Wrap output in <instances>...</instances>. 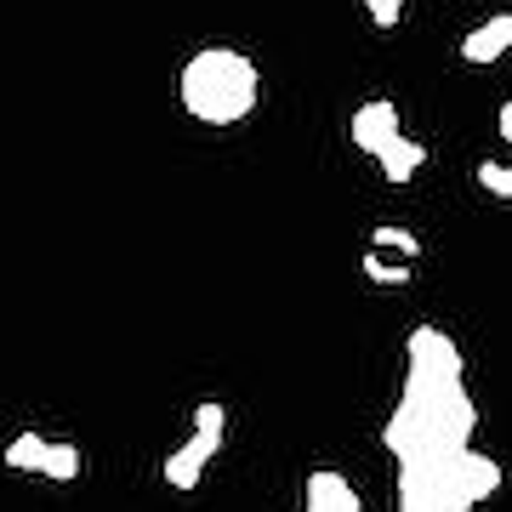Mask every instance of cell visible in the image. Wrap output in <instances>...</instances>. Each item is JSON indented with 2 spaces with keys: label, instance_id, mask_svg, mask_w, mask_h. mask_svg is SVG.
Masks as SVG:
<instances>
[{
  "label": "cell",
  "instance_id": "6",
  "mask_svg": "<svg viewBox=\"0 0 512 512\" xmlns=\"http://www.w3.org/2000/svg\"><path fill=\"white\" fill-rule=\"evenodd\" d=\"M308 512H365L359 495L342 473H313L308 478Z\"/></svg>",
  "mask_w": 512,
  "mask_h": 512
},
{
  "label": "cell",
  "instance_id": "2",
  "mask_svg": "<svg viewBox=\"0 0 512 512\" xmlns=\"http://www.w3.org/2000/svg\"><path fill=\"white\" fill-rule=\"evenodd\" d=\"M404 359L416 370H427V376H444V382H461V348L444 336V330H433V325H421V330H410V348H404Z\"/></svg>",
  "mask_w": 512,
  "mask_h": 512
},
{
  "label": "cell",
  "instance_id": "4",
  "mask_svg": "<svg viewBox=\"0 0 512 512\" xmlns=\"http://www.w3.org/2000/svg\"><path fill=\"white\" fill-rule=\"evenodd\" d=\"M217 450H222L217 439H200V433H194L183 450H171V456H165V484H171V490H194L200 473H205V461L217 456Z\"/></svg>",
  "mask_w": 512,
  "mask_h": 512
},
{
  "label": "cell",
  "instance_id": "14",
  "mask_svg": "<svg viewBox=\"0 0 512 512\" xmlns=\"http://www.w3.org/2000/svg\"><path fill=\"white\" fill-rule=\"evenodd\" d=\"M370 6V18L382 23V29H393V23H399V12H404V0H365Z\"/></svg>",
  "mask_w": 512,
  "mask_h": 512
},
{
  "label": "cell",
  "instance_id": "7",
  "mask_svg": "<svg viewBox=\"0 0 512 512\" xmlns=\"http://www.w3.org/2000/svg\"><path fill=\"white\" fill-rule=\"evenodd\" d=\"M376 160H382V177H387V183H410L421 165H427V148H421L416 137H393V143L376 154Z\"/></svg>",
  "mask_w": 512,
  "mask_h": 512
},
{
  "label": "cell",
  "instance_id": "10",
  "mask_svg": "<svg viewBox=\"0 0 512 512\" xmlns=\"http://www.w3.org/2000/svg\"><path fill=\"white\" fill-rule=\"evenodd\" d=\"M194 433H200V439H217L222 444V433H228V410H222V404H194Z\"/></svg>",
  "mask_w": 512,
  "mask_h": 512
},
{
  "label": "cell",
  "instance_id": "13",
  "mask_svg": "<svg viewBox=\"0 0 512 512\" xmlns=\"http://www.w3.org/2000/svg\"><path fill=\"white\" fill-rule=\"evenodd\" d=\"M365 279H376V285H410V268H393L382 256H365Z\"/></svg>",
  "mask_w": 512,
  "mask_h": 512
},
{
  "label": "cell",
  "instance_id": "8",
  "mask_svg": "<svg viewBox=\"0 0 512 512\" xmlns=\"http://www.w3.org/2000/svg\"><path fill=\"white\" fill-rule=\"evenodd\" d=\"M40 456H46V439H40V433H18V439L0 450V461H6L12 473H40Z\"/></svg>",
  "mask_w": 512,
  "mask_h": 512
},
{
  "label": "cell",
  "instance_id": "5",
  "mask_svg": "<svg viewBox=\"0 0 512 512\" xmlns=\"http://www.w3.org/2000/svg\"><path fill=\"white\" fill-rule=\"evenodd\" d=\"M507 46H512V18L501 12V18L478 23L473 35L461 40V57H467V63H495V57H507Z\"/></svg>",
  "mask_w": 512,
  "mask_h": 512
},
{
  "label": "cell",
  "instance_id": "1",
  "mask_svg": "<svg viewBox=\"0 0 512 512\" xmlns=\"http://www.w3.org/2000/svg\"><path fill=\"white\" fill-rule=\"evenodd\" d=\"M177 97L200 126H239L262 97V74L234 46H200L177 74Z\"/></svg>",
  "mask_w": 512,
  "mask_h": 512
},
{
  "label": "cell",
  "instance_id": "11",
  "mask_svg": "<svg viewBox=\"0 0 512 512\" xmlns=\"http://www.w3.org/2000/svg\"><path fill=\"white\" fill-rule=\"evenodd\" d=\"M370 239H376V245H387V251H404V262H416V256H421V239L410 234V228H376Z\"/></svg>",
  "mask_w": 512,
  "mask_h": 512
},
{
  "label": "cell",
  "instance_id": "12",
  "mask_svg": "<svg viewBox=\"0 0 512 512\" xmlns=\"http://www.w3.org/2000/svg\"><path fill=\"white\" fill-rule=\"evenodd\" d=\"M478 183L490 188L495 200H507V194H512V171H507V165H495V160H484V165H478Z\"/></svg>",
  "mask_w": 512,
  "mask_h": 512
},
{
  "label": "cell",
  "instance_id": "3",
  "mask_svg": "<svg viewBox=\"0 0 512 512\" xmlns=\"http://www.w3.org/2000/svg\"><path fill=\"white\" fill-rule=\"evenodd\" d=\"M393 137H404V131H399V109L387 97L382 103H365V109L353 114V143L365 148V154H382Z\"/></svg>",
  "mask_w": 512,
  "mask_h": 512
},
{
  "label": "cell",
  "instance_id": "9",
  "mask_svg": "<svg viewBox=\"0 0 512 512\" xmlns=\"http://www.w3.org/2000/svg\"><path fill=\"white\" fill-rule=\"evenodd\" d=\"M40 473L57 478V484L80 478V450H74V444H46V456H40Z\"/></svg>",
  "mask_w": 512,
  "mask_h": 512
}]
</instances>
